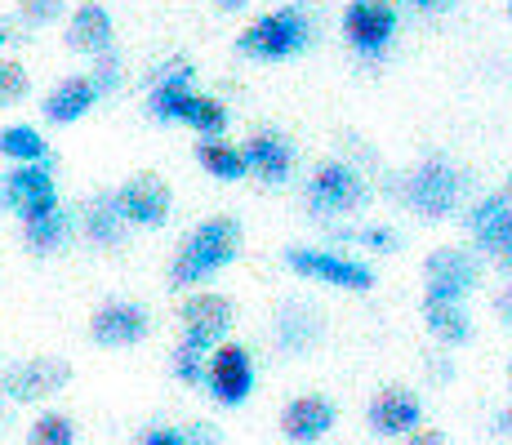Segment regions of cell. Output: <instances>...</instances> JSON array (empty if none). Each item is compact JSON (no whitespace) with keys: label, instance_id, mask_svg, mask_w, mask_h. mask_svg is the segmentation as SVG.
Masks as SVG:
<instances>
[{"label":"cell","instance_id":"1","mask_svg":"<svg viewBox=\"0 0 512 445\" xmlns=\"http://www.w3.org/2000/svg\"><path fill=\"white\" fill-rule=\"evenodd\" d=\"M241 254V223L236 219H205L192 236L183 241L179 259L170 267L174 285H201L219 267H228Z\"/></svg>","mask_w":512,"mask_h":445},{"label":"cell","instance_id":"2","mask_svg":"<svg viewBox=\"0 0 512 445\" xmlns=\"http://www.w3.org/2000/svg\"><path fill=\"white\" fill-rule=\"evenodd\" d=\"M308 36H312L308 14L290 5V9H272V14H263L259 23H250L236 45H241V54L259 58V63H277V58L299 54V49L308 45Z\"/></svg>","mask_w":512,"mask_h":445},{"label":"cell","instance_id":"3","mask_svg":"<svg viewBox=\"0 0 512 445\" xmlns=\"http://www.w3.org/2000/svg\"><path fill=\"white\" fill-rule=\"evenodd\" d=\"M459 196H464V178L450 161H423L415 174L406 178V201L415 205L423 219H446L455 214Z\"/></svg>","mask_w":512,"mask_h":445},{"label":"cell","instance_id":"4","mask_svg":"<svg viewBox=\"0 0 512 445\" xmlns=\"http://www.w3.org/2000/svg\"><path fill=\"white\" fill-rule=\"evenodd\" d=\"M0 201H5L23 223L41 219V214H54L58 187H54L49 165H18V170H9L0 178Z\"/></svg>","mask_w":512,"mask_h":445},{"label":"cell","instance_id":"5","mask_svg":"<svg viewBox=\"0 0 512 445\" xmlns=\"http://www.w3.org/2000/svg\"><path fill=\"white\" fill-rule=\"evenodd\" d=\"M205 388L219 405H245L254 392V356L241 343H223L205 361Z\"/></svg>","mask_w":512,"mask_h":445},{"label":"cell","instance_id":"6","mask_svg":"<svg viewBox=\"0 0 512 445\" xmlns=\"http://www.w3.org/2000/svg\"><path fill=\"white\" fill-rule=\"evenodd\" d=\"M232 330V303L223 294H192L183 303V348L210 356Z\"/></svg>","mask_w":512,"mask_h":445},{"label":"cell","instance_id":"7","mask_svg":"<svg viewBox=\"0 0 512 445\" xmlns=\"http://www.w3.org/2000/svg\"><path fill=\"white\" fill-rule=\"evenodd\" d=\"M343 36L352 41L357 54H383L397 36V9L388 0H352L348 14H343Z\"/></svg>","mask_w":512,"mask_h":445},{"label":"cell","instance_id":"8","mask_svg":"<svg viewBox=\"0 0 512 445\" xmlns=\"http://www.w3.org/2000/svg\"><path fill=\"white\" fill-rule=\"evenodd\" d=\"M308 201L317 214H352L366 201V178L348 161H326L308 183Z\"/></svg>","mask_w":512,"mask_h":445},{"label":"cell","instance_id":"9","mask_svg":"<svg viewBox=\"0 0 512 445\" xmlns=\"http://www.w3.org/2000/svg\"><path fill=\"white\" fill-rule=\"evenodd\" d=\"M67 379H72V365L67 361H58V356H32V361L9 365L0 388L14 401H45V397H54Z\"/></svg>","mask_w":512,"mask_h":445},{"label":"cell","instance_id":"10","mask_svg":"<svg viewBox=\"0 0 512 445\" xmlns=\"http://www.w3.org/2000/svg\"><path fill=\"white\" fill-rule=\"evenodd\" d=\"M428 303H464V294L477 285V259L468 250H437L428 259Z\"/></svg>","mask_w":512,"mask_h":445},{"label":"cell","instance_id":"11","mask_svg":"<svg viewBox=\"0 0 512 445\" xmlns=\"http://www.w3.org/2000/svg\"><path fill=\"white\" fill-rule=\"evenodd\" d=\"M112 205L125 223L161 227L170 219V187H165L156 174H139V178H130L121 192H112Z\"/></svg>","mask_w":512,"mask_h":445},{"label":"cell","instance_id":"12","mask_svg":"<svg viewBox=\"0 0 512 445\" xmlns=\"http://www.w3.org/2000/svg\"><path fill=\"white\" fill-rule=\"evenodd\" d=\"M285 259H290V267L299 276H312V281H321V285H343V290H370L374 285L366 263L343 259V254H334V250H290Z\"/></svg>","mask_w":512,"mask_h":445},{"label":"cell","instance_id":"13","mask_svg":"<svg viewBox=\"0 0 512 445\" xmlns=\"http://www.w3.org/2000/svg\"><path fill=\"white\" fill-rule=\"evenodd\" d=\"M147 330H152V316L139 303H107L90 321V339L98 348H134L147 339Z\"/></svg>","mask_w":512,"mask_h":445},{"label":"cell","instance_id":"14","mask_svg":"<svg viewBox=\"0 0 512 445\" xmlns=\"http://www.w3.org/2000/svg\"><path fill=\"white\" fill-rule=\"evenodd\" d=\"M366 419H370L374 437H410V432H419V423H423V405H419L415 392L388 388L370 401Z\"/></svg>","mask_w":512,"mask_h":445},{"label":"cell","instance_id":"15","mask_svg":"<svg viewBox=\"0 0 512 445\" xmlns=\"http://www.w3.org/2000/svg\"><path fill=\"white\" fill-rule=\"evenodd\" d=\"M472 236L495 263L512 267V201L508 196H486L472 210Z\"/></svg>","mask_w":512,"mask_h":445},{"label":"cell","instance_id":"16","mask_svg":"<svg viewBox=\"0 0 512 445\" xmlns=\"http://www.w3.org/2000/svg\"><path fill=\"white\" fill-rule=\"evenodd\" d=\"M330 428H334V401L312 397V392L308 397H294L281 414V432L294 445H317L321 437H330Z\"/></svg>","mask_w":512,"mask_h":445},{"label":"cell","instance_id":"17","mask_svg":"<svg viewBox=\"0 0 512 445\" xmlns=\"http://www.w3.org/2000/svg\"><path fill=\"white\" fill-rule=\"evenodd\" d=\"M112 14H107L103 5H81L72 14V23H67V45L72 49H81V54H90V58H98V54H112Z\"/></svg>","mask_w":512,"mask_h":445},{"label":"cell","instance_id":"18","mask_svg":"<svg viewBox=\"0 0 512 445\" xmlns=\"http://www.w3.org/2000/svg\"><path fill=\"white\" fill-rule=\"evenodd\" d=\"M94 98H98V89L90 85V76H67L63 85H54V89L45 94V107H41V112H45L54 125H72V121H81V116L90 112Z\"/></svg>","mask_w":512,"mask_h":445},{"label":"cell","instance_id":"19","mask_svg":"<svg viewBox=\"0 0 512 445\" xmlns=\"http://www.w3.org/2000/svg\"><path fill=\"white\" fill-rule=\"evenodd\" d=\"M241 156H245V170H254L259 178H268V183H281V178L290 174V165H294L290 143L277 138V134H254L250 143L241 147Z\"/></svg>","mask_w":512,"mask_h":445},{"label":"cell","instance_id":"20","mask_svg":"<svg viewBox=\"0 0 512 445\" xmlns=\"http://www.w3.org/2000/svg\"><path fill=\"white\" fill-rule=\"evenodd\" d=\"M321 334V321L308 303H285L277 316V343L285 352H308Z\"/></svg>","mask_w":512,"mask_h":445},{"label":"cell","instance_id":"21","mask_svg":"<svg viewBox=\"0 0 512 445\" xmlns=\"http://www.w3.org/2000/svg\"><path fill=\"white\" fill-rule=\"evenodd\" d=\"M187 94H192V67L170 63L152 89V116L156 121H179V107H183Z\"/></svg>","mask_w":512,"mask_h":445},{"label":"cell","instance_id":"22","mask_svg":"<svg viewBox=\"0 0 512 445\" xmlns=\"http://www.w3.org/2000/svg\"><path fill=\"white\" fill-rule=\"evenodd\" d=\"M179 121L183 125H192L201 138H219L223 130H228V107L219 103V98H210V94H187L183 98V107H179Z\"/></svg>","mask_w":512,"mask_h":445},{"label":"cell","instance_id":"23","mask_svg":"<svg viewBox=\"0 0 512 445\" xmlns=\"http://www.w3.org/2000/svg\"><path fill=\"white\" fill-rule=\"evenodd\" d=\"M85 236H90L94 245H121V236H125V219L116 214V205H112V196H94L90 205H85Z\"/></svg>","mask_w":512,"mask_h":445},{"label":"cell","instance_id":"24","mask_svg":"<svg viewBox=\"0 0 512 445\" xmlns=\"http://www.w3.org/2000/svg\"><path fill=\"white\" fill-rule=\"evenodd\" d=\"M0 156H9L18 165H45L49 147L41 130H32V125H9V130H0Z\"/></svg>","mask_w":512,"mask_h":445},{"label":"cell","instance_id":"25","mask_svg":"<svg viewBox=\"0 0 512 445\" xmlns=\"http://www.w3.org/2000/svg\"><path fill=\"white\" fill-rule=\"evenodd\" d=\"M23 236L36 254H54L58 245H67V236H72V214L58 205L54 214H41V219L23 223Z\"/></svg>","mask_w":512,"mask_h":445},{"label":"cell","instance_id":"26","mask_svg":"<svg viewBox=\"0 0 512 445\" xmlns=\"http://www.w3.org/2000/svg\"><path fill=\"white\" fill-rule=\"evenodd\" d=\"M428 330L437 334L441 343H450V348H459V343H468L472 325H468L464 303H428Z\"/></svg>","mask_w":512,"mask_h":445},{"label":"cell","instance_id":"27","mask_svg":"<svg viewBox=\"0 0 512 445\" xmlns=\"http://www.w3.org/2000/svg\"><path fill=\"white\" fill-rule=\"evenodd\" d=\"M196 156H201L205 170H210L214 178H223V183H236V178L250 174V170H245L241 147H232V143H201V147H196Z\"/></svg>","mask_w":512,"mask_h":445},{"label":"cell","instance_id":"28","mask_svg":"<svg viewBox=\"0 0 512 445\" xmlns=\"http://www.w3.org/2000/svg\"><path fill=\"white\" fill-rule=\"evenodd\" d=\"M27 445H76V423L58 410H45L41 419L27 428Z\"/></svg>","mask_w":512,"mask_h":445},{"label":"cell","instance_id":"29","mask_svg":"<svg viewBox=\"0 0 512 445\" xmlns=\"http://www.w3.org/2000/svg\"><path fill=\"white\" fill-rule=\"evenodd\" d=\"M23 94H27V72H23V63H14V58H0V107L18 103Z\"/></svg>","mask_w":512,"mask_h":445},{"label":"cell","instance_id":"30","mask_svg":"<svg viewBox=\"0 0 512 445\" xmlns=\"http://www.w3.org/2000/svg\"><path fill=\"white\" fill-rule=\"evenodd\" d=\"M174 379L187 383V388H201L205 383V356L179 343V352H174Z\"/></svg>","mask_w":512,"mask_h":445},{"label":"cell","instance_id":"31","mask_svg":"<svg viewBox=\"0 0 512 445\" xmlns=\"http://www.w3.org/2000/svg\"><path fill=\"white\" fill-rule=\"evenodd\" d=\"M90 85L98 89V94H107V89L121 85V58H116V54H98V58H94V76H90Z\"/></svg>","mask_w":512,"mask_h":445},{"label":"cell","instance_id":"32","mask_svg":"<svg viewBox=\"0 0 512 445\" xmlns=\"http://www.w3.org/2000/svg\"><path fill=\"white\" fill-rule=\"evenodd\" d=\"M18 14H23L27 23L45 27V23H54V18L63 14V0H18Z\"/></svg>","mask_w":512,"mask_h":445},{"label":"cell","instance_id":"33","mask_svg":"<svg viewBox=\"0 0 512 445\" xmlns=\"http://www.w3.org/2000/svg\"><path fill=\"white\" fill-rule=\"evenodd\" d=\"M361 245H370V250H397V232L392 227H366V232H357Z\"/></svg>","mask_w":512,"mask_h":445},{"label":"cell","instance_id":"34","mask_svg":"<svg viewBox=\"0 0 512 445\" xmlns=\"http://www.w3.org/2000/svg\"><path fill=\"white\" fill-rule=\"evenodd\" d=\"M143 445H192V441H187V428H147Z\"/></svg>","mask_w":512,"mask_h":445},{"label":"cell","instance_id":"35","mask_svg":"<svg viewBox=\"0 0 512 445\" xmlns=\"http://www.w3.org/2000/svg\"><path fill=\"white\" fill-rule=\"evenodd\" d=\"M401 445H446V437H441V432H432V428H419V432H410Z\"/></svg>","mask_w":512,"mask_h":445},{"label":"cell","instance_id":"36","mask_svg":"<svg viewBox=\"0 0 512 445\" xmlns=\"http://www.w3.org/2000/svg\"><path fill=\"white\" fill-rule=\"evenodd\" d=\"M499 316H504V321L512 325V285L504 290V299H499Z\"/></svg>","mask_w":512,"mask_h":445},{"label":"cell","instance_id":"37","mask_svg":"<svg viewBox=\"0 0 512 445\" xmlns=\"http://www.w3.org/2000/svg\"><path fill=\"white\" fill-rule=\"evenodd\" d=\"M14 41V23H9V18H0V45H9Z\"/></svg>","mask_w":512,"mask_h":445},{"label":"cell","instance_id":"38","mask_svg":"<svg viewBox=\"0 0 512 445\" xmlns=\"http://www.w3.org/2000/svg\"><path fill=\"white\" fill-rule=\"evenodd\" d=\"M223 9H241V5H250V0H219Z\"/></svg>","mask_w":512,"mask_h":445},{"label":"cell","instance_id":"39","mask_svg":"<svg viewBox=\"0 0 512 445\" xmlns=\"http://www.w3.org/2000/svg\"><path fill=\"white\" fill-rule=\"evenodd\" d=\"M499 428H504V432H512V410L504 414V419H499Z\"/></svg>","mask_w":512,"mask_h":445},{"label":"cell","instance_id":"40","mask_svg":"<svg viewBox=\"0 0 512 445\" xmlns=\"http://www.w3.org/2000/svg\"><path fill=\"white\" fill-rule=\"evenodd\" d=\"M415 5H432V0H415Z\"/></svg>","mask_w":512,"mask_h":445},{"label":"cell","instance_id":"41","mask_svg":"<svg viewBox=\"0 0 512 445\" xmlns=\"http://www.w3.org/2000/svg\"><path fill=\"white\" fill-rule=\"evenodd\" d=\"M508 379H512V365H508Z\"/></svg>","mask_w":512,"mask_h":445},{"label":"cell","instance_id":"42","mask_svg":"<svg viewBox=\"0 0 512 445\" xmlns=\"http://www.w3.org/2000/svg\"><path fill=\"white\" fill-rule=\"evenodd\" d=\"M508 183H512V174H508Z\"/></svg>","mask_w":512,"mask_h":445},{"label":"cell","instance_id":"43","mask_svg":"<svg viewBox=\"0 0 512 445\" xmlns=\"http://www.w3.org/2000/svg\"><path fill=\"white\" fill-rule=\"evenodd\" d=\"M508 18H512V9H508Z\"/></svg>","mask_w":512,"mask_h":445}]
</instances>
